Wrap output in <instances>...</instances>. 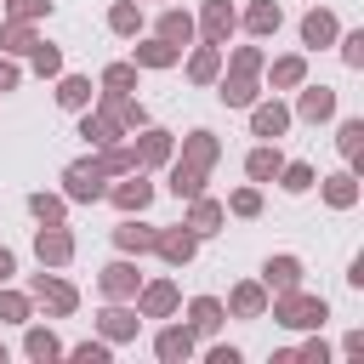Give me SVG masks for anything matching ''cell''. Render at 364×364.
I'll return each instance as SVG.
<instances>
[{
    "label": "cell",
    "instance_id": "cell-51",
    "mask_svg": "<svg viewBox=\"0 0 364 364\" xmlns=\"http://www.w3.org/2000/svg\"><path fill=\"white\" fill-rule=\"evenodd\" d=\"M341 353H347V358H364V330H347V341H341Z\"/></svg>",
    "mask_w": 364,
    "mask_h": 364
},
{
    "label": "cell",
    "instance_id": "cell-17",
    "mask_svg": "<svg viewBox=\"0 0 364 364\" xmlns=\"http://www.w3.org/2000/svg\"><path fill=\"white\" fill-rule=\"evenodd\" d=\"M239 28L256 34V40H273V34L284 28V6H279V0H250V6L239 11Z\"/></svg>",
    "mask_w": 364,
    "mask_h": 364
},
{
    "label": "cell",
    "instance_id": "cell-31",
    "mask_svg": "<svg viewBox=\"0 0 364 364\" xmlns=\"http://www.w3.org/2000/svg\"><path fill=\"white\" fill-rule=\"evenodd\" d=\"M188 324H193V336H216V330L228 324V307H222L216 296H193V301H188Z\"/></svg>",
    "mask_w": 364,
    "mask_h": 364
},
{
    "label": "cell",
    "instance_id": "cell-50",
    "mask_svg": "<svg viewBox=\"0 0 364 364\" xmlns=\"http://www.w3.org/2000/svg\"><path fill=\"white\" fill-rule=\"evenodd\" d=\"M205 364H239V347H205Z\"/></svg>",
    "mask_w": 364,
    "mask_h": 364
},
{
    "label": "cell",
    "instance_id": "cell-8",
    "mask_svg": "<svg viewBox=\"0 0 364 364\" xmlns=\"http://www.w3.org/2000/svg\"><path fill=\"white\" fill-rule=\"evenodd\" d=\"M188 210H182V228L188 233H199V239H216L222 233V222H228V205L222 199H210V193H193V199H182Z\"/></svg>",
    "mask_w": 364,
    "mask_h": 364
},
{
    "label": "cell",
    "instance_id": "cell-1",
    "mask_svg": "<svg viewBox=\"0 0 364 364\" xmlns=\"http://www.w3.org/2000/svg\"><path fill=\"white\" fill-rule=\"evenodd\" d=\"M267 313H273V324H284V330H324L330 301H324V296H307V290L296 284V290L267 296Z\"/></svg>",
    "mask_w": 364,
    "mask_h": 364
},
{
    "label": "cell",
    "instance_id": "cell-38",
    "mask_svg": "<svg viewBox=\"0 0 364 364\" xmlns=\"http://www.w3.org/2000/svg\"><path fill=\"white\" fill-rule=\"evenodd\" d=\"M28 318H34V296L0 284V324H28Z\"/></svg>",
    "mask_w": 364,
    "mask_h": 364
},
{
    "label": "cell",
    "instance_id": "cell-37",
    "mask_svg": "<svg viewBox=\"0 0 364 364\" xmlns=\"http://www.w3.org/2000/svg\"><path fill=\"white\" fill-rule=\"evenodd\" d=\"M34 46H40L34 23H17V17H6V23H0V51H6V57H28Z\"/></svg>",
    "mask_w": 364,
    "mask_h": 364
},
{
    "label": "cell",
    "instance_id": "cell-32",
    "mask_svg": "<svg viewBox=\"0 0 364 364\" xmlns=\"http://www.w3.org/2000/svg\"><path fill=\"white\" fill-rule=\"evenodd\" d=\"M216 74H222V46H205V40H199V46L188 51V80H193V85H216Z\"/></svg>",
    "mask_w": 364,
    "mask_h": 364
},
{
    "label": "cell",
    "instance_id": "cell-43",
    "mask_svg": "<svg viewBox=\"0 0 364 364\" xmlns=\"http://www.w3.org/2000/svg\"><path fill=\"white\" fill-rule=\"evenodd\" d=\"M28 63H34V74H40V80H57V74H63V46L40 40V46L28 51Z\"/></svg>",
    "mask_w": 364,
    "mask_h": 364
},
{
    "label": "cell",
    "instance_id": "cell-46",
    "mask_svg": "<svg viewBox=\"0 0 364 364\" xmlns=\"http://www.w3.org/2000/svg\"><path fill=\"white\" fill-rule=\"evenodd\" d=\"M336 46H341V63H347V68H364V28L336 34Z\"/></svg>",
    "mask_w": 364,
    "mask_h": 364
},
{
    "label": "cell",
    "instance_id": "cell-49",
    "mask_svg": "<svg viewBox=\"0 0 364 364\" xmlns=\"http://www.w3.org/2000/svg\"><path fill=\"white\" fill-rule=\"evenodd\" d=\"M17 85H23V68H17V63L0 51V91H17Z\"/></svg>",
    "mask_w": 364,
    "mask_h": 364
},
{
    "label": "cell",
    "instance_id": "cell-22",
    "mask_svg": "<svg viewBox=\"0 0 364 364\" xmlns=\"http://www.w3.org/2000/svg\"><path fill=\"white\" fill-rule=\"evenodd\" d=\"M154 233H159L154 222H142V216H125V222L114 228V250H119V256H148V250H154Z\"/></svg>",
    "mask_w": 364,
    "mask_h": 364
},
{
    "label": "cell",
    "instance_id": "cell-41",
    "mask_svg": "<svg viewBox=\"0 0 364 364\" xmlns=\"http://www.w3.org/2000/svg\"><path fill=\"white\" fill-rule=\"evenodd\" d=\"M28 216H34V222H68V199L40 188V193H28Z\"/></svg>",
    "mask_w": 364,
    "mask_h": 364
},
{
    "label": "cell",
    "instance_id": "cell-25",
    "mask_svg": "<svg viewBox=\"0 0 364 364\" xmlns=\"http://www.w3.org/2000/svg\"><path fill=\"white\" fill-rule=\"evenodd\" d=\"M318 193L330 210H353L364 188H358V171H336V176H318Z\"/></svg>",
    "mask_w": 364,
    "mask_h": 364
},
{
    "label": "cell",
    "instance_id": "cell-21",
    "mask_svg": "<svg viewBox=\"0 0 364 364\" xmlns=\"http://www.w3.org/2000/svg\"><path fill=\"white\" fill-rule=\"evenodd\" d=\"M176 159H188V165H199V171H216V159H222V136L199 125V131L182 136V154H176Z\"/></svg>",
    "mask_w": 364,
    "mask_h": 364
},
{
    "label": "cell",
    "instance_id": "cell-15",
    "mask_svg": "<svg viewBox=\"0 0 364 364\" xmlns=\"http://www.w3.org/2000/svg\"><path fill=\"white\" fill-rule=\"evenodd\" d=\"M136 284H142V273H136V262H131V256H114V262L97 273L102 301H131V296H136Z\"/></svg>",
    "mask_w": 364,
    "mask_h": 364
},
{
    "label": "cell",
    "instance_id": "cell-44",
    "mask_svg": "<svg viewBox=\"0 0 364 364\" xmlns=\"http://www.w3.org/2000/svg\"><path fill=\"white\" fill-rule=\"evenodd\" d=\"M63 358H74V364H108V358H114V347L97 336V341H74V347H63Z\"/></svg>",
    "mask_w": 364,
    "mask_h": 364
},
{
    "label": "cell",
    "instance_id": "cell-2",
    "mask_svg": "<svg viewBox=\"0 0 364 364\" xmlns=\"http://www.w3.org/2000/svg\"><path fill=\"white\" fill-rule=\"evenodd\" d=\"M63 199H68V205H97V199H108V176L97 171V159L63 165Z\"/></svg>",
    "mask_w": 364,
    "mask_h": 364
},
{
    "label": "cell",
    "instance_id": "cell-35",
    "mask_svg": "<svg viewBox=\"0 0 364 364\" xmlns=\"http://www.w3.org/2000/svg\"><path fill=\"white\" fill-rule=\"evenodd\" d=\"M279 165H284V154H279V142H262V148H250L245 154V176L262 188V182H273L279 176Z\"/></svg>",
    "mask_w": 364,
    "mask_h": 364
},
{
    "label": "cell",
    "instance_id": "cell-24",
    "mask_svg": "<svg viewBox=\"0 0 364 364\" xmlns=\"http://www.w3.org/2000/svg\"><path fill=\"white\" fill-rule=\"evenodd\" d=\"M205 182H210V171H199V165H188V159H176V154H171V165H165V188H171L176 199L205 193Z\"/></svg>",
    "mask_w": 364,
    "mask_h": 364
},
{
    "label": "cell",
    "instance_id": "cell-30",
    "mask_svg": "<svg viewBox=\"0 0 364 364\" xmlns=\"http://www.w3.org/2000/svg\"><path fill=\"white\" fill-rule=\"evenodd\" d=\"M91 159H97V171L102 176H125V171H142L136 165V148L119 136V142H108V148H91Z\"/></svg>",
    "mask_w": 364,
    "mask_h": 364
},
{
    "label": "cell",
    "instance_id": "cell-39",
    "mask_svg": "<svg viewBox=\"0 0 364 364\" xmlns=\"http://www.w3.org/2000/svg\"><path fill=\"white\" fill-rule=\"evenodd\" d=\"M273 182H279V188H284V193H307V188H313V182H318V171H313V165H307V159H284V165H279V176H273Z\"/></svg>",
    "mask_w": 364,
    "mask_h": 364
},
{
    "label": "cell",
    "instance_id": "cell-54",
    "mask_svg": "<svg viewBox=\"0 0 364 364\" xmlns=\"http://www.w3.org/2000/svg\"><path fill=\"white\" fill-rule=\"evenodd\" d=\"M0 364H6V341H0Z\"/></svg>",
    "mask_w": 364,
    "mask_h": 364
},
{
    "label": "cell",
    "instance_id": "cell-27",
    "mask_svg": "<svg viewBox=\"0 0 364 364\" xmlns=\"http://www.w3.org/2000/svg\"><path fill=\"white\" fill-rule=\"evenodd\" d=\"M262 74H267V85H273V91H296V85L307 80V57H301V51H284V57H273Z\"/></svg>",
    "mask_w": 364,
    "mask_h": 364
},
{
    "label": "cell",
    "instance_id": "cell-40",
    "mask_svg": "<svg viewBox=\"0 0 364 364\" xmlns=\"http://www.w3.org/2000/svg\"><path fill=\"white\" fill-rule=\"evenodd\" d=\"M228 216H239V222H256V216H262V188H256V182L233 188V193H228Z\"/></svg>",
    "mask_w": 364,
    "mask_h": 364
},
{
    "label": "cell",
    "instance_id": "cell-9",
    "mask_svg": "<svg viewBox=\"0 0 364 364\" xmlns=\"http://www.w3.org/2000/svg\"><path fill=\"white\" fill-rule=\"evenodd\" d=\"M34 256H40V267H68V262H74V233H68V222H40Z\"/></svg>",
    "mask_w": 364,
    "mask_h": 364
},
{
    "label": "cell",
    "instance_id": "cell-12",
    "mask_svg": "<svg viewBox=\"0 0 364 364\" xmlns=\"http://www.w3.org/2000/svg\"><path fill=\"white\" fill-rule=\"evenodd\" d=\"M193 353H199V336H193L188 318H176V324H165V330L154 336V358H159V364H188Z\"/></svg>",
    "mask_w": 364,
    "mask_h": 364
},
{
    "label": "cell",
    "instance_id": "cell-14",
    "mask_svg": "<svg viewBox=\"0 0 364 364\" xmlns=\"http://www.w3.org/2000/svg\"><path fill=\"white\" fill-rule=\"evenodd\" d=\"M131 148H136V165H142V171H159V165H171L176 136L159 131V125H142V131H131Z\"/></svg>",
    "mask_w": 364,
    "mask_h": 364
},
{
    "label": "cell",
    "instance_id": "cell-34",
    "mask_svg": "<svg viewBox=\"0 0 364 364\" xmlns=\"http://www.w3.org/2000/svg\"><path fill=\"white\" fill-rule=\"evenodd\" d=\"M80 136H85L91 148H108V142H119L125 131H119V119H108V114H97V108H80Z\"/></svg>",
    "mask_w": 364,
    "mask_h": 364
},
{
    "label": "cell",
    "instance_id": "cell-33",
    "mask_svg": "<svg viewBox=\"0 0 364 364\" xmlns=\"http://www.w3.org/2000/svg\"><path fill=\"white\" fill-rule=\"evenodd\" d=\"M91 97H97V85L85 74H57V108L80 114V108H91Z\"/></svg>",
    "mask_w": 364,
    "mask_h": 364
},
{
    "label": "cell",
    "instance_id": "cell-28",
    "mask_svg": "<svg viewBox=\"0 0 364 364\" xmlns=\"http://www.w3.org/2000/svg\"><path fill=\"white\" fill-rule=\"evenodd\" d=\"M23 353L34 358V364H51V358H63V341H57V330L51 324H23Z\"/></svg>",
    "mask_w": 364,
    "mask_h": 364
},
{
    "label": "cell",
    "instance_id": "cell-23",
    "mask_svg": "<svg viewBox=\"0 0 364 364\" xmlns=\"http://www.w3.org/2000/svg\"><path fill=\"white\" fill-rule=\"evenodd\" d=\"M336 34H341V23H336V11H324V6H313V11L301 17V46H307V51H324V46H336Z\"/></svg>",
    "mask_w": 364,
    "mask_h": 364
},
{
    "label": "cell",
    "instance_id": "cell-13",
    "mask_svg": "<svg viewBox=\"0 0 364 364\" xmlns=\"http://www.w3.org/2000/svg\"><path fill=\"white\" fill-rule=\"evenodd\" d=\"M245 114H250V136H262V142H279V136H284V131L296 125V119H290V108H284L279 97H267V102L256 97V102H250Z\"/></svg>",
    "mask_w": 364,
    "mask_h": 364
},
{
    "label": "cell",
    "instance_id": "cell-10",
    "mask_svg": "<svg viewBox=\"0 0 364 364\" xmlns=\"http://www.w3.org/2000/svg\"><path fill=\"white\" fill-rule=\"evenodd\" d=\"M154 256H159L165 267H176V273H182V267L199 256V233H188L182 222H176V228H159V233H154Z\"/></svg>",
    "mask_w": 364,
    "mask_h": 364
},
{
    "label": "cell",
    "instance_id": "cell-19",
    "mask_svg": "<svg viewBox=\"0 0 364 364\" xmlns=\"http://www.w3.org/2000/svg\"><path fill=\"white\" fill-rule=\"evenodd\" d=\"M301 256H290V250H279V256H267L262 262V284H267V296H279V290H296L301 284Z\"/></svg>",
    "mask_w": 364,
    "mask_h": 364
},
{
    "label": "cell",
    "instance_id": "cell-18",
    "mask_svg": "<svg viewBox=\"0 0 364 364\" xmlns=\"http://www.w3.org/2000/svg\"><path fill=\"white\" fill-rule=\"evenodd\" d=\"M131 63L159 74V68H176V63H182V46H171V40H159V34H148V40L136 34V46H131Z\"/></svg>",
    "mask_w": 364,
    "mask_h": 364
},
{
    "label": "cell",
    "instance_id": "cell-26",
    "mask_svg": "<svg viewBox=\"0 0 364 364\" xmlns=\"http://www.w3.org/2000/svg\"><path fill=\"white\" fill-rule=\"evenodd\" d=\"M154 34H159V40H171V46H193V40H199L193 11H182V6H165V11H159V23H154Z\"/></svg>",
    "mask_w": 364,
    "mask_h": 364
},
{
    "label": "cell",
    "instance_id": "cell-20",
    "mask_svg": "<svg viewBox=\"0 0 364 364\" xmlns=\"http://www.w3.org/2000/svg\"><path fill=\"white\" fill-rule=\"evenodd\" d=\"M216 97L228 102V108H250L256 97H262V74H216Z\"/></svg>",
    "mask_w": 364,
    "mask_h": 364
},
{
    "label": "cell",
    "instance_id": "cell-47",
    "mask_svg": "<svg viewBox=\"0 0 364 364\" xmlns=\"http://www.w3.org/2000/svg\"><path fill=\"white\" fill-rule=\"evenodd\" d=\"M6 17H17V23H40V17H51V0H6Z\"/></svg>",
    "mask_w": 364,
    "mask_h": 364
},
{
    "label": "cell",
    "instance_id": "cell-45",
    "mask_svg": "<svg viewBox=\"0 0 364 364\" xmlns=\"http://www.w3.org/2000/svg\"><path fill=\"white\" fill-rule=\"evenodd\" d=\"M228 68H233V74H262V68H267V51H262V46H233Z\"/></svg>",
    "mask_w": 364,
    "mask_h": 364
},
{
    "label": "cell",
    "instance_id": "cell-7",
    "mask_svg": "<svg viewBox=\"0 0 364 364\" xmlns=\"http://www.w3.org/2000/svg\"><path fill=\"white\" fill-rule=\"evenodd\" d=\"M290 119H301V125H324V119H336V85H296V108H290Z\"/></svg>",
    "mask_w": 364,
    "mask_h": 364
},
{
    "label": "cell",
    "instance_id": "cell-11",
    "mask_svg": "<svg viewBox=\"0 0 364 364\" xmlns=\"http://www.w3.org/2000/svg\"><path fill=\"white\" fill-rule=\"evenodd\" d=\"M136 330H142V313H136V307H125V301H108V307L97 313V336H102L108 347L136 341Z\"/></svg>",
    "mask_w": 364,
    "mask_h": 364
},
{
    "label": "cell",
    "instance_id": "cell-53",
    "mask_svg": "<svg viewBox=\"0 0 364 364\" xmlns=\"http://www.w3.org/2000/svg\"><path fill=\"white\" fill-rule=\"evenodd\" d=\"M347 284H353V290H364V256H353V267H347Z\"/></svg>",
    "mask_w": 364,
    "mask_h": 364
},
{
    "label": "cell",
    "instance_id": "cell-4",
    "mask_svg": "<svg viewBox=\"0 0 364 364\" xmlns=\"http://www.w3.org/2000/svg\"><path fill=\"white\" fill-rule=\"evenodd\" d=\"M131 307H136L142 318H176L182 290H176V279H142L136 296H131Z\"/></svg>",
    "mask_w": 364,
    "mask_h": 364
},
{
    "label": "cell",
    "instance_id": "cell-48",
    "mask_svg": "<svg viewBox=\"0 0 364 364\" xmlns=\"http://www.w3.org/2000/svg\"><path fill=\"white\" fill-rule=\"evenodd\" d=\"M296 364H330V347L318 341V330H313V336H307V341L296 347Z\"/></svg>",
    "mask_w": 364,
    "mask_h": 364
},
{
    "label": "cell",
    "instance_id": "cell-36",
    "mask_svg": "<svg viewBox=\"0 0 364 364\" xmlns=\"http://www.w3.org/2000/svg\"><path fill=\"white\" fill-rule=\"evenodd\" d=\"M108 34L136 40V34H142V0H114V6H108Z\"/></svg>",
    "mask_w": 364,
    "mask_h": 364
},
{
    "label": "cell",
    "instance_id": "cell-16",
    "mask_svg": "<svg viewBox=\"0 0 364 364\" xmlns=\"http://www.w3.org/2000/svg\"><path fill=\"white\" fill-rule=\"evenodd\" d=\"M222 307H228V318H267V284L262 279H239Z\"/></svg>",
    "mask_w": 364,
    "mask_h": 364
},
{
    "label": "cell",
    "instance_id": "cell-29",
    "mask_svg": "<svg viewBox=\"0 0 364 364\" xmlns=\"http://www.w3.org/2000/svg\"><path fill=\"white\" fill-rule=\"evenodd\" d=\"M336 148H341L347 171H364V119H358V114H347V119L336 125Z\"/></svg>",
    "mask_w": 364,
    "mask_h": 364
},
{
    "label": "cell",
    "instance_id": "cell-42",
    "mask_svg": "<svg viewBox=\"0 0 364 364\" xmlns=\"http://www.w3.org/2000/svg\"><path fill=\"white\" fill-rule=\"evenodd\" d=\"M136 74H142V68L125 57V63H108V68L97 74V85H102V91H136Z\"/></svg>",
    "mask_w": 364,
    "mask_h": 364
},
{
    "label": "cell",
    "instance_id": "cell-5",
    "mask_svg": "<svg viewBox=\"0 0 364 364\" xmlns=\"http://www.w3.org/2000/svg\"><path fill=\"white\" fill-rule=\"evenodd\" d=\"M193 28H199L205 46H222V51H228V40H233V28H239V11H233L228 0H205L199 17H193Z\"/></svg>",
    "mask_w": 364,
    "mask_h": 364
},
{
    "label": "cell",
    "instance_id": "cell-3",
    "mask_svg": "<svg viewBox=\"0 0 364 364\" xmlns=\"http://www.w3.org/2000/svg\"><path fill=\"white\" fill-rule=\"evenodd\" d=\"M28 296H34V307H46L51 318H74V307H80V290L68 284V279H57V273H34L28 279Z\"/></svg>",
    "mask_w": 364,
    "mask_h": 364
},
{
    "label": "cell",
    "instance_id": "cell-52",
    "mask_svg": "<svg viewBox=\"0 0 364 364\" xmlns=\"http://www.w3.org/2000/svg\"><path fill=\"white\" fill-rule=\"evenodd\" d=\"M11 273H17V256L0 245V284H11Z\"/></svg>",
    "mask_w": 364,
    "mask_h": 364
},
{
    "label": "cell",
    "instance_id": "cell-6",
    "mask_svg": "<svg viewBox=\"0 0 364 364\" xmlns=\"http://www.w3.org/2000/svg\"><path fill=\"white\" fill-rule=\"evenodd\" d=\"M108 205H114L119 216H142V210L154 205V182H148V171H125V176L108 188Z\"/></svg>",
    "mask_w": 364,
    "mask_h": 364
}]
</instances>
